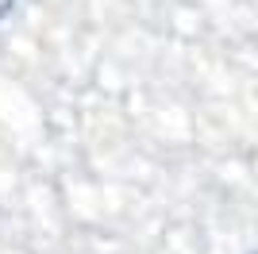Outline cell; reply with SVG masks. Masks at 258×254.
<instances>
[{
  "mask_svg": "<svg viewBox=\"0 0 258 254\" xmlns=\"http://www.w3.org/2000/svg\"><path fill=\"white\" fill-rule=\"evenodd\" d=\"M16 4H20V0H0V23L12 16V8H16Z\"/></svg>",
  "mask_w": 258,
  "mask_h": 254,
  "instance_id": "1",
  "label": "cell"
},
{
  "mask_svg": "<svg viewBox=\"0 0 258 254\" xmlns=\"http://www.w3.org/2000/svg\"><path fill=\"white\" fill-rule=\"evenodd\" d=\"M250 254H258V246H254V250H250Z\"/></svg>",
  "mask_w": 258,
  "mask_h": 254,
  "instance_id": "2",
  "label": "cell"
}]
</instances>
